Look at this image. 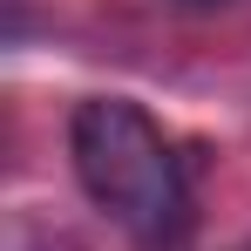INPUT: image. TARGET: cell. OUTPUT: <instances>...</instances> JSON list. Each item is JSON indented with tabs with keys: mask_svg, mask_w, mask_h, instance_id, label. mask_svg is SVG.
Instances as JSON below:
<instances>
[{
	"mask_svg": "<svg viewBox=\"0 0 251 251\" xmlns=\"http://www.w3.org/2000/svg\"><path fill=\"white\" fill-rule=\"evenodd\" d=\"M68 156L88 204L123 224L143 251H176L190 238V176L156 116L129 95H88L68 116Z\"/></svg>",
	"mask_w": 251,
	"mask_h": 251,
	"instance_id": "cell-1",
	"label": "cell"
}]
</instances>
